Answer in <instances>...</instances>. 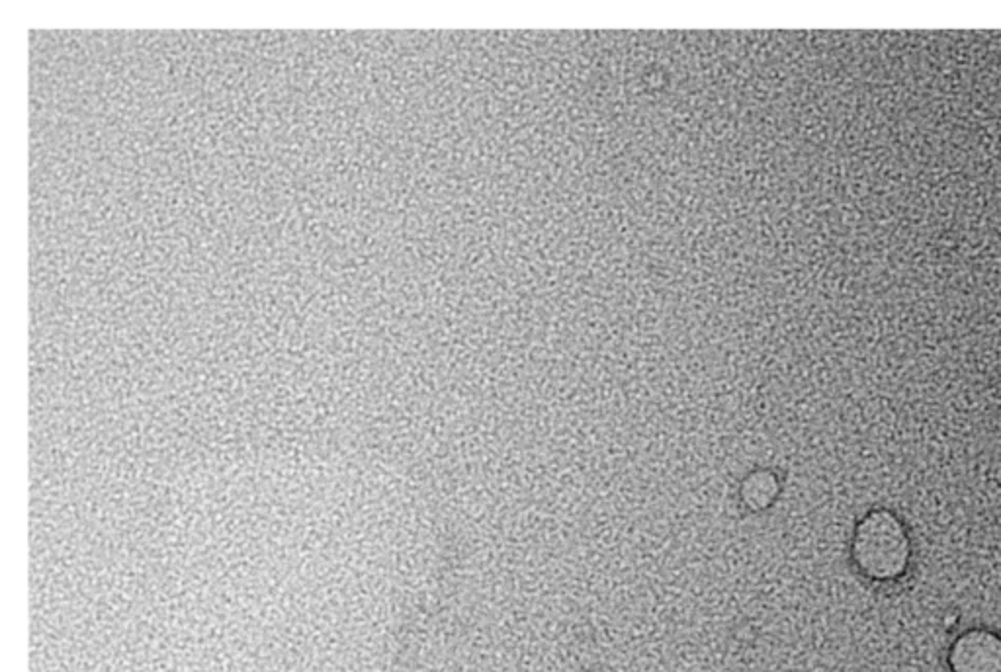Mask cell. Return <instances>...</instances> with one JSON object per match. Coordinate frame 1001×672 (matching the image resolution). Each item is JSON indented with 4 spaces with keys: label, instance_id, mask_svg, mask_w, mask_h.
<instances>
[{
    "label": "cell",
    "instance_id": "cell-2",
    "mask_svg": "<svg viewBox=\"0 0 1001 672\" xmlns=\"http://www.w3.org/2000/svg\"><path fill=\"white\" fill-rule=\"evenodd\" d=\"M953 672H1001V639L990 631L960 635L951 651Z\"/></svg>",
    "mask_w": 1001,
    "mask_h": 672
},
{
    "label": "cell",
    "instance_id": "cell-3",
    "mask_svg": "<svg viewBox=\"0 0 1001 672\" xmlns=\"http://www.w3.org/2000/svg\"><path fill=\"white\" fill-rule=\"evenodd\" d=\"M777 481L769 473H755L743 485V499L751 508H765L777 497Z\"/></svg>",
    "mask_w": 1001,
    "mask_h": 672
},
{
    "label": "cell",
    "instance_id": "cell-1",
    "mask_svg": "<svg viewBox=\"0 0 1001 672\" xmlns=\"http://www.w3.org/2000/svg\"><path fill=\"white\" fill-rule=\"evenodd\" d=\"M853 555L865 575L876 581L900 577L910 561V540L902 522L878 510L869 514L857 528Z\"/></svg>",
    "mask_w": 1001,
    "mask_h": 672
}]
</instances>
